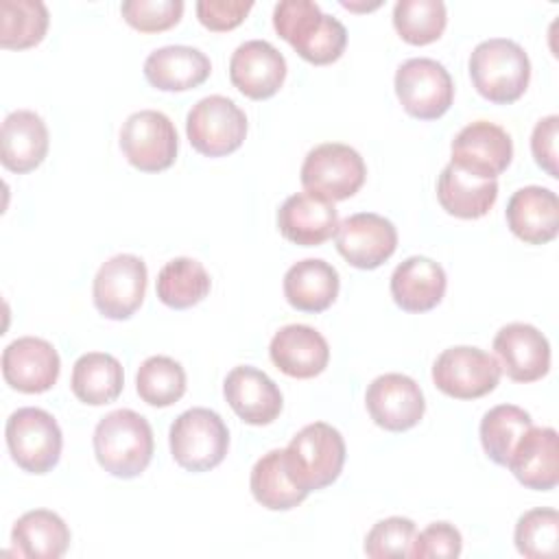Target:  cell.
Wrapping results in <instances>:
<instances>
[{
	"label": "cell",
	"instance_id": "obj_1",
	"mask_svg": "<svg viewBox=\"0 0 559 559\" xmlns=\"http://www.w3.org/2000/svg\"><path fill=\"white\" fill-rule=\"evenodd\" d=\"M273 26L295 52L314 63L336 61L347 46V28L312 0H282L273 9Z\"/></svg>",
	"mask_w": 559,
	"mask_h": 559
},
{
	"label": "cell",
	"instance_id": "obj_2",
	"mask_svg": "<svg viewBox=\"0 0 559 559\" xmlns=\"http://www.w3.org/2000/svg\"><path fill=\"white\" fill-rule=\"evenodd\" d=\"M94 454L98 465L116 478L140 476L155 450L148 419L131 408L107 413L94 428Z\"/></svg>",
	"mask_w": 559,
	"mask_h": 559
},
{
	"label": "cell",
	"instance_id": "obj_3",
	"mask_svg": "<svg viewBox=\"0 0 559 559\" xmlns=\"http://www.w3.org/2000/svg\"><path fill=\"white\" fill-rule=\"evenodd\" d=\"M469 76L476 92L498 105L515 103L528 87L531 59L526 50L507 37H489L469 55Z\"/></svg>",
	"mask_w": 559,
	"mask_h": 559
},
{
	"label": "cell",
	"instance_id": "obj_4",
	"mask_svg": "<svg viewBox=\"0 0 559 559\" xmlns=\"http://www.w3.org/2000/svg\"><path fill=\"white\" fill-rule=\"evenodd\" d=\"M284 463L297 487L308 493L323 489L341 476L345 439L325 421L308 424L284 448Z\"/></svg>",
	"mask_w": 559,
	"mask_h": 559
},
{
	"label": "cell",
	"instance_id": "obj_5",
	"mask_svg": "<svg viewBox=\"0 0 559 559\" xmlns=\"http://www.w3.org/2000/svg\"><path fill=\"white\" fill-rule=\"evenodd\" d=\"M175 463L188 472H207L223 463L229 450V430L218 413L197 406L183 411L168 432Z\"/></svg>",
	"mask_w": 559,
	"mask_h": 559
},
{
	"label": "cell",
	"instance_id": "obj_6",
	"mask_svg": "<svg viewBox=\"0 0 559 559\" xmlns=\"http://www.w3.org/2000/svg\"><path fill=\"white\" fill-rule=\"evenodd\" d=\"M4 439L13 463L28 474H46L59 463L63 435L57 419L44 408L13 411L4 426Z\"/></svg>",
	"mask_w": 559,
	"mask_h": 559
},
{
	"label": "cell",
	"instance_id": "obj_7",
	"mask_svg": "<svg viewBox=\"0 0 559 559\" xmlns=\"http://www.w3.org/2000/svg\"><path fill=\"white\" fill-rule=\"evenodd\" d=\"M367 177L365 159L356 148L341 142H323L310 148L301 164V186L306 192L328 201L354 197Z\"/></svg>",
	"mask_w": 559,
	"mask_h": 559
},
{
	"label": "cell",
	"instance_id": "obj_8",
	"mask_svg": "<svg viewBox=\"0 0 559 559\" xmlns=\"http://www.w3.org/2000/svg\"><path fill=\"white\" fill-rule=\"evenodd\" d=\"M186 133L192 148L201 155L223 157L245 142L247 116L231 98L210 94L190 107Z\"/></svg>",
	"mask_w": 559,
	"mask_h": 559
},
{
	"label": "cell",
	"instance_id": "obj_9",
	"mask_svg": "<svg viewBox=\"0 0 559 559\" xmlns=\"http://www.w3.org/2000/svg\"><path fill=\"white\" fill-rule=\"evenodd\" d=\"M393 83L404 111L419 120L441 118L454 100L450 72L430 57H413L400 63Z\"/></svg>",
	"mask_w": 559,
	"mask_h": 559
},
{
	"label": "cell",
	"instance_id": "obj_10",
	"mask_svg": "<svg viewBox=\"0 0 559 559\" xmlns=\"http://www.w3.org/2000/svg\"><path fill=\"white\" fill-rule=\"evenodd\" d=\"M120 148L127 162L142 173L166 170L177 159V129L166 114L140 109L122 122Z\"/></svg>",
	"mask_w": 559,
	"mask_h": 559
},
{
	"label": "cell",
	"instance_id": "obj_11",
	"mask_svg": "<svg viewBox=\"0 0 559 559\" xmlns=\"http://www.w3.org/2000/svg\"><path fill=\"white\" fill-rule=\"evenodd\" d=\"M500 362L480 347L456 345L443 349L432 365L435 386L456 400H476L500 382Z\"/></svg>",
	"mask_w": 559,
	"mask_h": 559
},
{
	"label": "cell",
	"instance_id": "obj_12",
	"mask_svg": "<svg viewBox=\"0 0 559 559\" xmlns=\"http://www.w3.org/2000/svg\"><path fill=\"white\" fill-rule=\"evenodd\" d=\"M146 264L133 253H118L103 262L92 282L96 310L114 321L129 319L146 295Z\"/></svg>",
	"mask_w": 559,
	"mask_h": 559
},
{
	"label": "cell",
	"instance_id": "obj_13",
	"mask_svg": "<svg viewBox=\"0 0 559 559\" xmlns=\"http://www.w3.org/2000/svg\"><path fill=\"white\" fill-rule=\"evenodd\" d=\"M450 164L480 179H496L513 159L511 135L489 120L465 124L450 144Z\"/></svg>",
	"mask_w": 559,
	"mask_h": 559
},
{
	"label": "cell",
	"instance_id": "obj_14",
	"mask_svg": "<svg viewBox=\"0 0 559 559\" xmlns=\"http://www.w3.org/2000/svg\"><path fill=\"white\" fill-rule=\"evenodd\" d=\"M336 249L356 269H378L384 264L397 247L395 225L376 214L358 212L343 218L336 227Z\"/></svg>",
	"mask_w": 559,
	"mask_h": 559
},
{
	"label": "cell",
	"instance_id": "obj_15",
	"mask_svg": "<svg viewBox=\"0 0 559 559\" xmlns=\"http://www.w3.org/2000/svg\"><path fill=\"white\" fill-rule=\"evenodd\" d=\"M365 404L373 424L391 432L417 426L426 411L419 384L406 373H382L373 378L367 386Z\"/></svg>",
	"mask_w": 559,
	"mask_h": 559
},
{
	"label": "cell",
	"instance_id": "obj_16",
	"mask_svg": "<svg viewBox=\"0 0 559 559\" xmlns=\"http://www.w3.org/2000/svg\"><path fill=\"white\" fill-rule=\"evenodd\" d=\"M59 371V354L46 338L20 336L2 352L4 382L20 393H44L52 389Z\"/></svg>",
	"mask_w": 559,
	"mask_h": 559
},
{
	"label": "cell",
	"instance_id": "obj_17",
	"mask_svg": "<svg viewBox=\"0 0 559 559\" xmlns=\"http://www.w3.org/2000/svg\"><path fill=\"white\" fill-rule=\"evenodd\" d=\"M286 79L284 55L266 39L242 41L229 59L231 85L253 100L271 98Z\"/></svg>",
	"mask_w": 559,
	"mask_h": 559
},
{
	"label": "cell",
	"instance_id": "obj_18",
	"mask_svg": "<svg viewBox=\"0 0 559 559\" xmlns=\"http://www.w3.org/2000/svg\"><path fill=\"white\" fill-rule=\"evenodd\" d=\"M500 369L515 382H535L550 369V343L531 323H507L493 336Z\"/></svg>",
	"mask_w": 559,
	"mask_h": 559
},
{
	"label": "cell",
	"instance_id": "obj_19",
	"mask_svg": "<svg viewBox=\"0 0 559 559\" xmlns=\"http://www.w3.org/2000/svg\"><path fill=\"white\" fill-rule=\"evenodd\" d=\"M223 395L231 411L251 426L275 421L284 406L280 386L264 371L249 365H238L227 373Z\"/></svg>",
	"mask_w": 559,
	"mask_h": 559
},
{
	"label": "cell",
	"instance_id": "obj_20",
	"mask_svg": "<svg viewBox=\"0 0 559 559\" xmlns=\"http://www.w3.org/2000/svg\"><path fill=\"white\" fill-rule=\"evenodd\" d=\"M273 365L299 380L319 376L330 362V345L321 332L304 323H290L280 328L269 345Z\"/></svg>",
	"mask_w": 559,
	"mask_h": 559
},
{
	"label": "cell",
	"instance_id": "obj_21",
	"mask_svg": "<svg viewBox=\"0 0 559 559\" xmlns=\"http://www.w3.org/2000/svg\"><path fill=\"white\" fill-rule=\"evenodd\" d=\"M338 227V212L332 201L312 194L295 192L277 210L280 234L301 247H317L332 238Z\"/></svg>",
	"mask_w": 559,
	"mask_h": 559
},
{
	"label": "cell",
	"instance_id": "obj_22",
	"mask_svg": "<svg viewBox=\"0 0 559 559\" xmlns=\"http://www.w3.org/2000/svg\"><path fill=\"white\" fill-rule=\"evenodd\" d=\"M507 467L528 489H555L559 483L557 430L550 426H531L513 448Z\"/></svg>",
	"mask_w": 559,
	"mask_h": 559
},
{
	"label": "cell",
	"instance_id": "obj_23",
	"mask_svg": "<svg viewBox=\"0 0 559 559\" xmlns=\"http://www.w3.org/2000/svg\"><path fill=\"white\" fill-rule=\"evenodd\" d=\"M507 225L528 245H546L559 231V199L550 188L524 186L507 203Z\"/></svg>",
	"mask_w": 559,
	"mask_h": 559
},
{
	"label": "cell",
	"instance_id": "obj_24",
	"mask_svg": "<svg viewBox=\"0 0 559 559\" xmlns=\"http://www.w3.org/2000/svg\"><path fill=\"white\" fill-rule=\"evenodd\" d=\"M448 277L439 262L426 255H411L391 273V297L406 312H428L445 295Z\"/></svg>",
	"mask_w": 559,
	"mask_h": 559
},
{
	"label": "cell",
	"instance_id": "obj_25",
	"mask_svg": "<svg viewBox=\"0 0 559 559\" xmlns=\"http://www.w3.org/2000/svg\"><path fill=\"white\" fill-rule=\"evenodd\" d=\"M0 144L7 170L17 175L35 170L48 155V127L39 114L15 109L2 120Z\"/></svg>",
	"mask_w": 559,
	"mask_h": 559
},
{
	"label": "cell",
	"instance_id": "obj_26",
	"mask_svg": "<svg viewBox=\"0 0 559 559\" xmlns=\"http://www.w3.org/2000/svg\"><path fill=\"white\" fill-rule=\"evenodd\" d=\"M212 72L210 57L194 46H162L144 59L146 81L164 92L199 87Z\"/></svg>",
	"mask_w": 559,
	"mask_h": 559
},
{
	"label": "cell",
	"instance_id": "obj_27",
	"mask_svg": "<svg viewBox=\"0 0 559 559\" xmlns=\"http://www.w3.org/2000/svg\"><path fill=\"white\" fill-rule=\"evenodd\" d=\"M284 297L301 312H323L338 295L341 280L338 271L321 260L306 258L295 262L284 275Z\"/></svg>",
	"mask_w": 559,
	"mask_h": 559
},
{
	"label": "cell",
	"instance_id": "obj_28",
	"mask_svg": "<svg viewBox=\"0 0 559 559\" xmlns=\"http://www.w3.org/2000/svg\"><path fill=\"white\" fill-rule=\"evenodd\" d=\"M437 199L441 207L456 218H480L498 199V181L480 179L448 164L437 179Z\"/></svg>",
	"mask_w": 559,
	"mask_h": 559
},
{
	"label": "cell",
	"instance_id": "obj_29",
	"mask_svg": "<svg viewBox=\"0 0 559 559\" xmlns=\"http://www.w3.org/2000/svg\"><path fill=\"white\" fill-rule=\"evenodd\" d=\"M11 544L20 557L59 559L70 546V528L55 511L33 509L15 520Z\"/></svg>",
	"mask_w": 559,
	"mask_h": 559
},
{
	"label": "cell",
	"instance_id": "obj_30",
	"mask_svg": "<svg viewBox=\"0 0 559 559\" xmlns=\"http://www.w3.org/2000/svg\"><path fill=\"white\" fill-rule=\"evenodd\" d=\"M124 386V371L116 356L107 352H87L72 367L70 389L74 397L90 406L114 402Z\"/></svg>",
	"mask_w": 559,
	"mask_h": 559
},
{
	"label": "cell",
	"instance_id": "obj_31",
	"mask_svg": "<svg viewBox=\"0 0 559 559\" xmlns=\"http://www.w3.org/2000/svg\"><path fill=\"white\" fill-rule=\"evenodd\" d=\"M249 487L255 502L269 511H288L301 504L308 496V491L293 483L284 463V448L269 450L255 461L251 467Z\"/></svg>",
	"mask_w": 559,
	"mask_h": 559
},
{
	"label": "cell",
	"instance_id": "obj_32",
	"mask_svg": "<svg viewBox=\"0 0 559 559\" xmlns=\"http://www.w3.org/2000/svg\"><path fill=\"white\" fill-rule=\"evenodd\" d=\"M210 288V273L194 258H173L162 266L155 284L159 301L175 310L197 306L207 297Z\"/></svg>",
	"mask_w": 559,
	"mask_h": 559
},
{
	"label": "cell",
	"instance_id": "obj_33",
	"mask_svg": "<svg viewBox=\"0 0 559 559\" xmlns=\"http://www.w3.org/2000/svg\"><path fill=\"white\" fill-rule=\"evenodd\" d=\"M531 426H533L531 415L515 404H498L489 408L483 415L478 426L485 454L493 463L507 465L513 448Z\"/></svg>",
	"mask_w": 559,
	"mask_h": 559
},
{
	"label": "cell",
	"instance_id": "obj_34",
	"mask_svg": "<svg viewBox=\"0 0 559 559\" xmlns=\"http://www.w3.org/2000/svg\"><path fill=\"white\" fill-rule=\"evenodd\" d=\"M48 9L41 0H2L0 2V46L31 48L39 44L48 31Z\"/></svg>",
	"mask_w": 559,
	"mask_h": 559
},
{
	"label": "cell",
	"instance_id": "obj_35",
	"mask_svg": "<svg viewBox=\"0 0 559 559\" xmlns=\"http://www.w3.org/2000/svg\"><path fill=\"white\" fill-rule=\"evenodd\" d=\"M135 391L148 406H170L186 393V371L170 356H148L138 367Z\"/></svg>",
	"mask_w": 559,
	"mask_h": 559
},
{
	"label": "cell",
	"instance_id": "obj_36",
	"mask_svg": "<svg viewBox=\"0 0 559 559\" xmlns=\"http://www.w3.org/2000/svg\"><path fill=\"white\" fill-rule=\"evenodd\" d=\"M448 24V11L441 0H397L393 7V26L397 35L424 46L441 37Z\"/></svg>",
	"mask_w": 559,
	"mask_h": 559
},
{
	"label": "cell",
	"instance_id": "obj_37",
	"mask_svg": "<svg viewBox=\"0 0 559 559\" xmlns=\"http://www.w3.org/2000/svg\"><path fill=\"white\" fill-rule=\"evenodd\" d=\"M513 542L526 559L555 557L559 550V513L550 507L522 513L513 531Z\"/></svg>",
	"mask_w": 559,
	"mask_h": 559
},
{
	"label": "cell",
	"instance_id": "obj_38",
	"mask_svg": "<svg viewBox=\"0 0 559 559\" xmlns=\"http://www.w3.org/2000/svg\"><path fill=\"white\" fill-rule=\"evenodd\" d=\"M417 526L413 520L391 515L371 526L365 537V555L371 559L386 557H411Z\"/></svg>",
	"mask_w": 559,
	"mask_h": 559
},
{
	"label": "cell",
	"instance_id": "obj_39",
	"mask_svg": "<svg viewBox=\"0 0 559 559\" xmlns=\"http://www.w3.org/2000/svg\"><path fill=\"white\" fill-rule=\"evenodd\" d=\"M120 13L129 26L142 33H159L181 20V0H124Z\"/></svg>",
	"mask_w": 559,
	"mask_h": 559
},
{
	"label": "cell",
	"instance_id": "obj_40",
	"mask_svg": "<svg viewBox=\"0 0 559 559\" xmlns=\"http://www.w3.org/2000/svg\"><path fill=\"white\" fill-rule=\"evenodd\" d=\"M463 550V537L450 522H432L415 535L411 557L415 559H448L459 557Z\"/></svg>",
	"mask_w": 559,
	"mask_h": 559
},
{
	"label": "cell",
	"instance_id": "obj_41",
	"mask_svg": "<svg viewBox=\"0 0 559 559\" xmlns=\"http://www.w3.org/2000/svg\"><path fill=\"white\" fill-rule=\"evenodd\" d=\"M251 0H199L197 17L210 31H231L251 11Z\"/></svg>",
	"mask_w": 559,
	"mask_h": 559
},
{
	"label": "cell",
	"instance_id": "obj_42",
	"mask_svg": "<svg viewBox=\"0 0 559 559\" xmlns=\"http://www.w3.org/2000/svg\"><path fill=\"white\" fill-rule=\"evenodd\" d=\"M557 133H559V116L550 114L542 118L531 133V151L539 168H544L552 179L559 177L557 170Z\"/></svg>",
	"mask_w": 559,
	"mask_h": 559
}]
</instances>
